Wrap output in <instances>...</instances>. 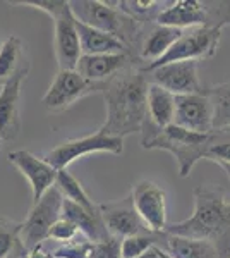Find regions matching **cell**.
Listing matches in <instances>:
<instances>
[{"instance_id": "9c48e42d", "label": "cell", "mask_w": 230, "mask_h": 258, "mask_svg": "<svg viewBox=\"0 0 230 258\" xmlns=\"http://www.w3.org/2000/svg\"><path fill=\"white\" fill-rule=\"evenodd\" d=\"M50 18L53 19V48H55L58 71H74L83 52L76 19L70 12L69 2L62 0L60 7Z\"/></svg>"}, {"instance_id": "d6a6232c", "label": "cell", "mask_w": 230, "mask_h": 258, "mask_svg": "<svg viewBox=\"0 0 230 258\" xmlns=\"http://www.w3.org/2000/svg\"><path fill=\"white\" fill-rule=\"evenodd\" d=\"M9 258H28V249L21 244V241H19V244L16 246V249H14V253L9 256Z\"/></svg>"}, {"instance_id": "44dd1931", "label": "cell", "mask_w": 230, "mask_h": 258, "mask_svg": "<svg viewBox=\"0 0 230 258\" xmlns=\"http://www.w3.org/2000/svg\"><path fill=\"white\" fill-rule=\"evenodd\" d=\"M146 103H148V119L157 127L163 129L174 124L175 95L163 90L162 86L149 83L148 93H146Z\"/></svg>"}, {"instance_id": "836d02e7", "label": "cell", "mask_w": 230, "mask_h": 258, "mask_svg": "<svg viewBox=\"0 0 230 258\" xmlns=\"http://www.w3.org/2000/svg\"><path fill=\"white\" fill-rule=\"evenodd\" d=\"M213 133H215V136H218V138L230 140V127H227V129H220V131H213Z\"/></svg>"}, {"instance_id": "d590c367", "label": "cell", "mask_w": 230, "mask_h": 258, "mask_svg": "<svg viewBox=\"0 0 230 258\" xmlns=\"http://www.w3.org/2000/svg\"><path fill=\"white\" fill-rule=\"evenodd\" d=\"M139 258H158V255H157V251H155V246L149 249V251H146L144 255H141Z\"/></svg>"}, {"instance_id": "ac0fdd59", "label": "cell", "mask_w": 230, "mask_h": 258, "mask_svg": "<svg viewBox=\"0 0 230 258\" xmlns=\"http://www.w3.org/2000/svg\"><path fill=\"white\" fill-rule=\"evenodd\" d=\"M62 217L70 220V222L79 229V232H83L91 243H102V241H107L112 238L110 232L107 231L105 222H103L100 212L98 214L88 212L83 209V207H79L76 203H72L64 198Z\"/></svg>"}, {"instance_id": "74e56055", "label": "cell", "mask_w": 230, "mask_h": 258, "mask_svg": "<svg viewBox=\"0 0 230 258\" xmlns=\"http://www.w3.org/2000/svg\"><path fill=\"white\" fill-rule=\"evenodd\" d=\"M0 148H2V140H0Z\"/></svg>"}, {"instance_id": "52a82bcc", "label": "cell", "mask_w": 230, "mask_h": 258, "mask_svg": "<svg viewBox=\"0 0 230 258\" xmlns=\"http://www.w3.org/2000/svg\"><path fill=\"white\" fill-rule=\"evenodd\" d=\"M112 153V155H122L124 152V138H115V136L103 135L102 131H96L93 135L85 136V138L67 140L64 143L57 145L52 148L47 155L43 157L48 164H52L57 170L67 169L74 160L81 157L91 155V153Z\"/></svg>"}, {"instance_id": "d6986e66", "label": "cell", "mask_w": 230, "mask_h": 258, "mask_svg": "<svg viewBox=\"0 0 230 258\" xmlns=\"http://www.w3.org/2000/svg\"><path fill=\"white\" fill-rule=\"evenodd\" d=\"M83 55H103V53H129V48L117 36L95 30L76 21Z\"/></svg>"}, {"instance_id": "4dcf8cb0", "label": "cell", "mask_w": 230, "mask_h": 258, "mask_svg": "<svg viewBox=\"0 0 230 258\" xmlns=\"http://www.w3.org/2000/svg\"><path fill=\"white\" fill-rule=\"evenodd\" d=\"M91 258H120V241L112 236L102 243H91Z\"/></svg>"}, {"instance_id": "ba28073f", "label": "cell", "mask_w": 230, "mask_h": 258, "mask_svg": "<svg viewBox=\"0 0 230 258\" xmlns=\"http://www.w3.org/2000/svg\"><path fill=\"white\" fill-rule=\"evenodd\" d=\"M105 83H93L74 71H58L43 97V105L48 112H62L72 107L78 100L91 93H102Z\"/></svg>"}, {"instance_id": "e0dca14e", "label": "cell", "mask_w": 230, "mask_h": 258, "mask_svg": "<svg viewBox=\"0 0 230 258\" xmlns=\"http://www.w3.org/2000/svg\"><path fill=\"white\" fill-rule=\"evenodd\" d=\"M131 64L129 53H103V55H81L76 71L93 83H107Z\"/></svg>"}, {"instance_id": "1f68e13d", "label": "cell", "mask_w": 230, "mask_h": 258, "mask_svg": "<svg viewBox=\"0 0 230 258\" xmlns=\"http://www.w3.org/2000/svg\"><path fill=\"white\" fill-rule=\"evenodd\" d=\"M28 258H57V256L52 251H48L43 244H40V246L33 248L31 251H28Z\"/></svg>"}, {"instance_id": "ffe728a7", "label": "cell", "mask_w": 230, "mask_h": 258, "mask_svg": "<svg viewBox=\"0 0 230 258\" xmlns=\"http://www.w3.org/2000/svg\"><path fill=\"white\" fill-rule=\"evenodd\" d=\"M157 246L169 251L174 258H218L215 248L206 241L182 238L169 232H162V239Z\"/></svg>"}, {"instance_id": "4316f807", "label": "cell", "mask_w": 230, "mask_h": 258, "mask_svg": "<svg viewBox=\"0 0 230 258\" xmlns=\"http://www.w3.org/2000/svg\"><path fill=\"white\" fill-rule=\"evenodd\" d=\"M23 222L0 219V258H9L19 244Z\"/></svg>"}, {"instance_id": "f546056e", "label": "cell", "mask_w": 230, "mask_h": 258, "mask_svg": "<svg viewBox=\"0 0 230 258\" xmlns=\"http://www.w3.org/2000/svg\"><path fill=\"white\" fill-rule=\"evenodd\" d=\"M204 160H211L215 164H230V140H225V138H218L215 136L213 133V143L210 145L208 148L206 155H204Z\"/></svg>"}, {"instance_id": "7402d4cb", "label": "cell", "mask_w": 230, "mask_h": 258, "mask_svg": "<svg viewBox=\"0 0 230 258\" xmlns=\"http://www.w3.org/2000/svg\"><path fill=\"white\" fill-rule=\"evenodd\" d=\"M182 30H175V28L169 26H155L148 35L144 36L143 43H141L139 53L141 59L148 60V64L160 60L170 48L172 45L182 36ZM146 64V66H148Z\"/></svg>"}, {"instance_id": "f1b7e54d", "label": "cell", "mask_w": 230, "mask_h": 258, "mask_svg": "<svg viewBox=\"0 0 230 258\" xmlns=\"http://www.w3.org/2000/svg\"><path fill=\"white\" fill-rule=\"evenodd\" d=\"M78 232H79V229L74 226L70 220L60 217L52 226V229H50L48 238L57 241V243H70V241L78 236Z\"/></svg>"}, {"instance_id": "4fadbf2b", "label": "cell", "mask_w": 230, "mask_h": 258, "mask_svg": "<svg viewBox=\"0 0 230 258\" xmlns=\"http://www.w3.org/2000/svg\"><path fill=\"white\" fill-rule=\"evenodd\" d=\"M174 124L198 135L213 133V103L206 91L175 97Z\"/></svg>"}, {"instance_id": "d4e9b609", "label": "cell", "mask_w": 230, "mask_h": 258, "mask_svg": "<svg viewBox=\"0 0 230 258\" xmlns=\"http://www.w3.org/2000/svg\"><path fill=\"white\" fill-rule=\"evenodd\" d=\"M23 60V41L18 36H9L4 40V43L0 45V81L6 83L11 76H14Z\"/></svg>"}, {"instance_id": "cb8c5ba5", "label": "cell", "mask_w": 230, "mask_h": 258, "mask_svg": "<svg viewBox=\"0 0 230 258\" xmlns=\"http://www.w3.org/2000/svg\"><path fill=\"white\" fill-rule=\"evenodd\" d=\"M206 93L213 103V131L230 127V83L211 86Z\"/></svg>"}, {"instance_id": "8d00e7d4", "label": "cell", "mask_w": 230, "mask_h": 258, "mask_svg": "<svg viewBox=\"0 0 230 258\" xmlns=\"http://www.w3.org/2000/svg\"><path fill=\"white\" fill-rule=\"evenodd\" d=\"M218 165L225 170V174H227V177H228V181H230V164H223V162H220Z\"/></svg>"}, {"instance_id": "3957f363", "label": "cell", "mask_w": 230, "mask_h": 258, "mask_svg": "<svg viewBox=\"0 0 230 258\" xmlns=\"http://www.w3.org/2000/svg\"><path fill=\"white\" fill-rule=\"evenodd\" d=\"M211 143L213 133L211 135H198V133L175 126V124L160 129L149 119H146L144 126L141 129V147L144 150H165V152L172 153L174 159L177 160L181 177L189 176L192 167L204 159Z\"/></svg>"}, {"instance_id": "9a60e30c", "label": "cell", "mask_w": 230, "mask_h": 258, "mask_svg": "<svg viewBox=\"0 0 230 258\" xmlns=\"http://www.w3.org/2000/svg\"><path fill=\"white\" fill-rule=\"evenodd\" d=\"M100 214L105 222L107 231L114 238H129V236L144 234V232H151L144 226V222L137 215L134 209V203L129 195L127 198L117 200L110 203H98Z\"/></svg>"}, {"instance_id": "8992f818", "label": "cell", "mask_w": 230, "mask_h": 258, "mask_svg": "<svg viewBox=\"0 0 230 258\" xmlns=\"http://www.w3.org/2000/svg\"><path fill=\"white\" fill-rule=\"evenodd\" d=\"M221 38V30L216 28H192V30H186L182 36L172 45V48L162 57L160 60L148 64L143 68V73H148L155 68L170 64V62L179 60H204L211 59L216 53Z\"/></svg>"}, {"instance_id": "2e32d148", "label": "cell", "mask_w": 230, "mask_h": 258, "mask_svg": "<svg viewBox=\"0 0 230 258\" xmlns=\"http://www.w3.org/2000/svg\"><path fill=\"white\" fill-rule=\"evenodd\" d=\"M158 26H169L175 30H192L206 26V11L203 0H175L167 2L165 9L157 16Z\"/></svg>"}, {"instance_id": "7c38bea8", "label": "cell", "mask_w": 230, "mask_h": 258, "mask_svg": "<svg viewBox=\"0 0 230 258\" xmlns=\"http://www.w3.org/2000/svg\"><path fill=\"white\" fill-rule=\"evenodd\" d=\"M28 73L29 64L24 59L14 76H11L4 83L0 90V140L2 141H14L21 131V88H23V83L26 81Z\"/></svg>"}, {"instance_id": "277c9868", "label": "cell", "mask_w": 230, "mask_h": 258, "mask_svg": "<svg viewBox=\"0 0 230 258\" xmlns=\"http://www.w3.org/2000/svg\"><path fill=\"white\" fill-rule=\"evenodd\" d=\"M70 12L74 19L95 30L105 31L117 36L129 48L131 41L137 35V21L124 14L119 9V2L103 0H70Z\"/></svg>"}, {"instance_id": "e575fe53", "label": "cell", "mask_w": 230, "mask_h": 258, "mask_svg": "<svg viewBox=\"0 0 230 258\" xmlns=\"http://www.w3.org/2000/svg\"><path fill=\"white\" fill-rule=\"evenodd\" d=\"M155 251H157L158 258H174L169 251H165V249L160 248V246H155Z\"/></svg>"}, {"instance_id": "5bb4252c", "label": "cell", "mask_w": 230, "mask_h": 258, "mask_svg": "<svg viewBox=\"0 0 230 258\" xmlns=\"http://www.w3.org/2000/svg\"><path fill=\"white\" fill-rule=\"evenodd\" d=\"M9 162L29 181L33 193V203H36L45 193L55 186L58 170L28 150H14L9 153Z\"/></svg>"}, {"instance_id": "8fae6325", "label": "cell", "mask_w": 230, "mask_h": 258, "mask_svg": "<svg viewBox=\"0 0 230 258\" xmlns=\"http://www.w3.org/2000/svg\"><path fill=\"white\" fill-rule=\"evenodd\" d=\"M144 74H149L153 85L162 86L175 97L181 95L203 93V86L198 74V62L196 60H179L170 64L155 68Z\"/></svg>"}, {"instance_id": "484cf974", "label": "cell", "mask_w": 230, "mask_h": 258, "mask_svg": "<svg viewBox=\"0 0 230 258\" xmlns=\"http://www.w3.org/2000/svg\"><path fill=\"white\" fill-rule=\"evenodd\" d=\"M162 239V232H144V234L129 236L120 241V258H139L149 251L153 246H157Z\"/></svg>"}, {"instance_id": "6da1fadb", "label": "cell", "mask_w": 230, "mask_h": 258, "mask_svg": "<svg viewBox=\"0 0 230 258\" xmlns=\"http://www.w3.org/2000/svg\"><path fill=\"white\" fill-rule=\"evenodd\" d=\"M148 85L143 69L131 66L105 83L102 95L105 98L107 117L100 127L103 135L125 138L141 133L148 119Z\"/></svg>"}, {"instance_id": "83f0119b", "label": "cell", "mask_w": 230, "mask_h": 258, "mask_svg": "<svg viewBox=\"0 0 230 258\" xmlns=\"http://www.w3.org/2000/svg\"><path fill=\"white\" fill-rule=\"evenodd\" d=\"M203 6L206 11V28L223 30L230 24V0H218V2L203 0Z\"/></svg>"}, {"instance_id": "7a4b0ae2", "label": "cell", "mask_w": 230, "mask_h": 258, "mask_svg": "<svg viewBox=\"0 0 230 258\" xmlns=\"http://www.w3.org/2000/svg\"><path fill=\"white\" fill-rule=\"evenodd\" d=\"M194 210L182 222L167 226L165 232L201 239L215 248L218 258H230V202L221 186L201 184L194 188Z\"/></svg>"}, {"instance_id": "30bf717a", "label": "cell", "mask_w": 230, "mask_h": 258, "mask_svg": "<svg viewBox=\"0 0 230 258\" xmlns=\"http://www.w3.org/2000/svg\"><path fill=\"white\" fill-rule=\"evenodd\" d=\"M134 209L144 226L151 232H165L167 229V193L157 182L143 179L134 184L131 193Z\"/></svg>"}, {"instance_id": "5b68a950", "label": "cell", "mask_w": 230, "mask_h": 258, "mask_svg": "<svg viewBox=\"0 0 230 258\" xmlns=\"http://www.w3.org/2000/svg\"><path fill=\"white\" fill-rule=\"evenodd\" d=\"M62 205H64V197L57 189V186L50 188L38 202L33 203L31 210L21 227L19 238L21 244L28 251L43 244V241L48 239L50 229L62 217Z\"/></svg>"}, {"instance_id": "603a6c76", "label": "cell", "mask_w": 230, "mask_h": 258, "mask_svg": "<svg viewBox=\"0 0 230 258\" xmlns=\"http://www.w3.org/2000/svg\"><path fill=\"white\" fill-rule=\"evenodd\" d=\"M57 189L62 193V197L69 202L76 203V205L83 207L88 212H93V214H98L100 212V205L95 203L93 200L90 198V195L86 193L83 184L78 181L72 174L69 172L67 169H62L57 172V181H55Z\"/></svg>"}]
</instances>
